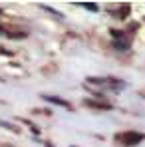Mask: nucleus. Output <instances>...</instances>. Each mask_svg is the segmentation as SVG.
<instances>
[{"label": "nucleus", "mask_w": 145, "mask_h": 147, "mask_svg": "<svg viewBox=\"0 0 145 147\" xmlns=\"http://www.w3.org/2000/svg\"><path fill=\"white\" fill-rule=\"evenodd\" d=\"M117 141H121L123 145H137L139 141H143V135L141 133H133V131H125L117 135Z\"/></svg>", "instance_id": "f257e3e1"}, {"label": "nucleus", "mask_w": 145, "mask_h": 147, "mask_svg": "<svg viewBox=\"0 0 145 147\" xmlns=\"http://www.w3.org/2000/svg\"><path fill=\"white\" fill-rule=\"evenodd\" d=\"M44 99H46V101H50V103L62 105V107H66V109H72V105H70L66 99H60V98H56V96H44Z\"/></svg>", "instance_id": "f03ea898"}, {"label": "nucleus", "mask_w": 145, "mask_h": 147, "mask_svg": "<svg viewBox=\"0 0 145 147\" xmlns=\"http://www.w3.org/2000/svg\"><path fill=\"white\" fill-rule=\"evenodd\" d=\"M86 105L94 107V109H111L109 103H105V101H94V99H86Z\"/></svg>", "instance_id": "7ed1b4c3"}, {"label": "nucleus", "mask_w": 145, "mask_h": 147, "mask_svg": "<svg viewBox=\"0 0 145 147\" xmlns=\"http://www.w3.org/2000/svg\"><path fill=\"white\" fill-rule=\"evenodd\" d=\"M0 127H4V129H8V131H18L16 125H12V123H8V121H2V119H0Z\"/></svg>", "instance_id": "20e7f679"}, {"label": "nucleus", "mask_w": 145, "mask_h": 147, "mask_svg": "<svg viewBox=\"0 0 145 147\" xmlns=\"http://www.w3.org/2000/svg\"><path fill=\"white\" fill-rule=\"evenodd\" d=\"M113 48H117V50H121V52H123V50H127V42L115 40V42H113Z\"/></svg>", "instance_id": "39448f33"}, {"label": "nucleus", "mask_w": 145, "mask_h": 147, "mask_svg": "<svg viewBox=\"0 0 145 147\" xmlns=\"http://www.w3.org/2000/svg\"><path fill=\"white\" fill-rule=\"evenodd\" d=\"M127 12H129V6H123V8H119V10H117V12H115V14H117V16H121V18H123V16H125V14H127Z\"/></svg>", "instance_id": "423d86ee"}, {"label": "nucleus", "mask_w": 145, "mask_h": 147, "mask_svg": "<svg viewBox=\"0 0 145 147\" xmlns=\"http://www.w3.org/2000/svg\"><path fill=\"white\" fill-rule=\"evenodd\" d=\"M84 6H86L88 10H92V12H96V10H97V6H96V4H90V2H84Z\"/></svg>", "instance_id": "0eeeda50"}, {"label": "nucleus", "mask_w": 145, "mask_h": 147, "mask_svg": "<svg viewBox=\"0 0 145 147\" xmlns=\"http://www.w3.org/2000/svg\"><path fill=\"white\" fill-rule=\"evenodd\" d=\"M2 32H4V28H2V26H0V34H2Z\"/></svg>", "instance_id": "6e6552de"}, {"label": "nucleus", "mask_w": 145, "mask_h": 147, "mask_svg": "<svg viewBox=\"0 0 145 147\" xmlns=\"http://www.w3.org/2000/svg\"><path fill=\"white\" fill-rule=\"evenodd\" d=\"M0 14H2V10H0Z\"/></svg>", "instance_id": "1a4fd4ad"}]
</instances>
